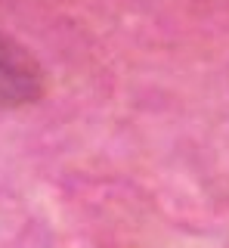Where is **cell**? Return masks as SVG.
Returning <instances> with one entry per match:
<instances>
[{
	"label": "cell",
	"mask_w": 229,
	"mask_h": 248,
	"mask_svg": "<svg viewBox=\"0 0 229 248\" xmlns=\"http://www.w3.org/2000/svg\"><path fill=\"white\" fill-rule=\"evenodd\" d=\"M43 72L37 59L10 34H0V103H28L41 96Z\"/></svg>",
	"instance_id": "obj_1"
}]
</instances>
